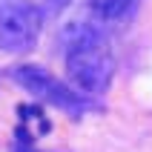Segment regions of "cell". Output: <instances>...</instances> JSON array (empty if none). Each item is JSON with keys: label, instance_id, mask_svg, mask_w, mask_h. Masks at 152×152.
Wrapping results in <instances>:
<instances>
[{"label": "cell", "instance_id": "obj_1", "mask_svg": "<svg viewBox=\"0 0 152 152\" xmlns=\"http://www.w3.org/2000/svg\"><path fill=\"white\" fill-rule=\"evenodd\" d=\"M60 46L72 86L92 101L103 98L115 77V58L101 29L92 23H66L60 32Z\"/></svg>", "mask_w": 152, "mask_h": 152}, {"label": "cell", "instance_id": "obj_6", "mask_svg": "<svg viewBox=\"0 0 152 152\" xmlns=\"http://www.w3.org/2000/svg\"><path fill=\"white\" fill-rule=\"evenodd\" d=\"M69 3H72V0H43V3H40V12H43V17H58Z\"/></svg>", "mask_w": 152, "mask_h": 152}, {"label": "cell", "instance_id": "obj_7", "mask_svg": "<svg viewBox=\"0 0 152 152\" xmlns=\"http://www.w3.org/2000/svg\"><path fill=\"white\" fill-rule=\"evenodd\" d=\"M98 3H101V0H95V6H98Z\"/></svg>", "mask_w": 152, "mask_h": 152}, {"label": "cell", "instance_id": "obj_3", "mask_svg": "<svg viewBox=\"0 0 152 152\" xmlns=\"http://www.w3.org/2000/svg\"><path fill=\"white\" fill-rule=\"evenodd\" d=\"M43 32V12L29 0H0V49L23 55L37 46Z\"/></svg>", "mask_w": 152, "mask_h": 152}, {"label": "cell", "instance_id": "obj_5", "mask_svg": "<svg viewBox=\"0 0 152 152\" xmlns=\"http://www.w3.org/2000/svg\"><path fill=\"white\" fill-rule=\"evenodd\" d=\"M12 152H43L34 146V138L26 132V129H17V138H15V146H12Z\"/></svg>", "mask_w": 152, "mask_h": 152}, {"label": "cell", "instance_id": "obj_2", "mask_svg": "<svg viewBox=\"0 0 152 152\" xmlns=\"http://www.w3.org/2000/svg\"><path fill=\"white\" fill-rule=\"evenodd\" d=\"M6 75L20 89H26L34 101L46 103V106H55V109L66 112L72 118H80L89 109H95L92 98L80 95L75 86H69L66 80H60L58 75H52L49 69L37 66V63H15V66L6 69Z\"/></svg>", "mask_w": 152, "mask_h": 152}, {"label": "cell", "instance_id": "obj_4", "mask_svg": "<svg viewBox=\"0 0 152 152\" xmlns=\"http://www.w3.org/2000/svg\"><path fill=\"white\" fill-rule=\"evenodd\" d=\"M138 3H141V0H101V3H98V12H101L103 20L121 23V20H126L138 9Z\"/></svg>", "mask_w": 152, "mask_h": 152}]
</instances>
